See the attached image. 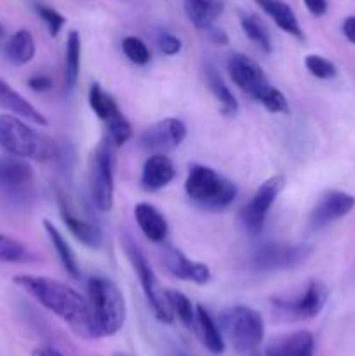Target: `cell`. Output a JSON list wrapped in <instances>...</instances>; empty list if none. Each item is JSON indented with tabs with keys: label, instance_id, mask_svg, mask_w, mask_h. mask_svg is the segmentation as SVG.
<instances>
[{
	"label": "cell",
	"instance_id": "cell-25",
	"mask_svg": "<svg viewBox=\"0 0 355 356\" xmlns=\"http://www.w3.org/2000/svg\"><path fill=\"white\" fill-rule=\"evenodd\" d=\"M80 52H82V42L80 33L77 30H70L66 35L65 47V87L68 92L75 89L80 75Z\"/></svg>",
	"mask_w": 355,
	"mask_h": 356
},
{
	"label": "cell",
	"instance_id": "cell-15",
	"mask_svg": "<svg viewBox=\"0 0 355 356\" xmlns=\"http://www.w3.org/2000/svg\"><path fill=\"white\" fill-rule=\"evenodd\" d=\"M162 259L166 270L178 280L191 282V284L197 285H205L211 282V270L205 264L191 261L190 257H187L181 250L174 249V247H167Z\"/></svg>",
	"mask_w": 355,
	"mask_h": 356
},
{
	"label": "cell",
	"instance_id": "cell-21",
	"mask_svg": "<svg viewBox=\"0 0 355 356\" xmlns=\"http://www.w3.org/2000/svg\"><path fill=\"white\" fill-rule=\"evenodd\" d=\"M134 219L138 222L143 235L153 243H162L166 240L169 226H167L166 218L157 211L152 204L141 202L134 207Z\"/></svg>",
	"mask_w": 355,
	"mask_h": 356
},
{
	"label": "cell",
	"instance_id": "cell-30",
	"mask_svg": "<svg viewBox=\"0 0 355 356\" xmlns=\"http://www.w3.org/2000/svg\"><path fill=\"white\" fill-rule=\"evenodd\" d=\"M240 26H242V31L246 33V37L254 45H258L263 52H271L274 47H271L270 33H268V28L265 26V23L260 17L254 16V14H244L240 17Z\"/></svg>",
	"mask_w": 355,
	"mask_h": 356
},
{
	"label": "cell",
	"instance_id": "cell-4",
	"mask_svg": "<svg viewBox=\"0 0 355 356\" xmlns=\"http://www.w3.org/2000/svg\"><path fill=\"white\" fill-rule=\"evenodd\" d=\"M87 294L101 337L117 334L124 327L127 316L125 299L120 289L108 278L93 277L87 282Z\"/></svg>",
	"mask_w": 355,
	"mask_h": 356
},
{
	"label": "cell",
	"instance_id": "cell-40",
	"mask_svg": "<svg viewBox=\"0 0 355 356\" xmlns=\"http://www.w3.org/2000/svg\"><path fill=\"white\" fill-rule=\"evenodd\" d=\"M31 356H65V355L59 353L58 350H54V348L51 346H40V348H35V350L31 351Z\"/></svg>",
	"mask_w": 355,
	"mask_h": 356
},
{
	"label": "cell",
	"instance_id": "cell-37",
	"mask_svg": "<svg viewBox=\"0 0 355 356\" xmlns=\"http://www.w3.org/2000/svg\"><path fill=\"white\" fill-rule=\"evenodd\" d=\"M28 87L35 92H47L52 89V80L45 75H35L28 80Z\"/></svg>",
	"mask_w": 355,
	"mask_h": 356
},
{
	"label": "cell",
	"instance_id": "cell-36",
	"mask_svg": "<svg viewBox=\"0 0 355 356\" xmlns=\"http://www.w3.org/2000/svg\"><path fill=\"white\" fill-rule=\"evenodd\" d=\"M159 49L166 56H176L180 54L181 49H183V42L180 37L169 33V31H162L159 35Z\"/></svg>",
	"mask_w": 355,
	"mask_h": 356
},
{
	"label": "cell",
	"instance_id": "cell-42",
	"mask_svg": "<svg viewBox=\"0 0 355 356\" xmlns=\"http://www.w3.org/2000/svg\"><path fill=\"white\" fill-rule=\"evenodd\" d=\"M249 356H265L263 353H261V351L260 350H256V351H254V353H251Z\"/></svg>",
	"mask_w": 355,
	"mask_h": 356
},
{
	"label": "cell",
	"instance_id": "cell-44",
	"mask_svg": "<svg viewBox=\"0 0 355 356\" xmlns=\"http://www.w3.org/2000/svg\"><path fill=\"white\" fill-rule=\"evenodd\" d=\"M113 356H129V355H124V353H117V355H113Z\"/></svg>",
	"mask_w": 355,
	"mask_h": 356
},
{
	"label": "cell",
	"instance_id": "cell-13",
	"mask_svg": "<svg viewBox=\"0 0 355 356\" xmlns=\"http://www.w3.org/2000/svg\"><path fill=\"white\" fill-rule=\"evenodd\" d=\"M33 167L19 156H0V195L21 198L30 191L33 183Z\"/></svg>",
	"mask_w": 355,
	"mask_h": 356
},
{
	"label": "cell",
	"instance_id": "cell-10",
	"mask_svg": "<svg viewBox=\"0 0 355 356\" xmlns=\"http://www.w3.org/2000/svg\"><path fill=\"white\" fill-rule=\"evenodd\" d=\"M329 291L326 284L320 280H310L306 284L305 291L292 299H274V306L278 313H282L287 318L294 320H312L320 315V312L326 306Z\"/></svg>",
	"mask_w": 355,
	"mask_h": 356
},
{
	"label": "cell",
	"instance_id": "cell-19",
	"mask_svg": "<svg viewBox=\"0 0 355 356\" xmlns=\"http://www.w3.org/2000/svg\"><path fill=\"white\" fill-rule=\"evenodd\" d=\"M0 108L7 110L9 113L16 115V117L24 118L28 122H33L38 125H47V118L26 99L21 96L17 90H14L9 83L0 80Z\"/></svg>",
	"mask_w": 355,
	"mask_h": 356
},
{
	"label": "cell",
	"instance_id": "cell-20",
	"mask_svg": "<svg viewBox=\"0 0 355 356\" xmlns=\"http://www.w3.org/2000/svg\"><path fill=\"white\" fill-rule=\"evenodd\" d=\"M254 2L258 3V7H260L267 16L271 17V21H274L282 31L289 33L291 37L298 38V40H305V31H303L294 10H292L287 3L282 2V0H254Z\"/></svg>",
	"mask_w": 355,
	"mask_h": 356
},
{
	"label": "cell",
	"instance_id": "cell-26",
	"mask_svg": "<svg viewBox=\"0 0 355 356\" xmlns=\"http://www.w3.org/2000/svg\"><path fill=\"white\" fill-rule=\"evenodd\" d=\"M44 228H45V233H47L49 240H51L52 247H54L56 254H58L59 261H61V264H63V268H65L66 273H68L72 278H79L80 277L79 261H77V256H75V252H73L72 247H70V243L66 242L65 236L59 233V229L56 228L51 221H44Z\"/></svg>",
	"mask_w": 355,
	"mask_h": 356
},
{
	"label": "cell",
	"instance_id": "cell-22",
	"mask_svg": "<svg viewBox=\"0 0 355 356\" xmlns=\"http://www.w3.org/2000/svg\"><path fill=\"white\" fill-rule=\"evenodd\" d=\"M221 10V0H184V13L197 30H211Z\"/></svg>",
	"mask_w": 355,
	"mask_h": 356
},
{
	"label": "cell",
	"instance_id": "cell-5",
	"mask_svg": "<svg viewBox=\"0 0 355 356\" xmlns=\"http://www.w3.org/2000/svg\"><path fill=\"white\" fill-rule=\"evenodd\" d=\"M223 329L239 353L251 355L260 350L265 339L263 316L249 306H233L223 315Z\"/></svg>",
	"mask_w": 355,
	"mask_h": 356
},
{
	"label": "cell",
	"instance_id": "cell-17",
	"mask_svg": "<svg viewBox=\"0 0 355 356\" xmlns=\"http://www.w3.org/2000/svg\"><path fill=\"white\" fill-rule=\"evenodd\" d=\"M315 339L308 330H296L271 339L261 351L265 356H313Z\"/></svg>",
	"mask_w": 355,
	"mask_h": 356
},
{
	"label": "cell",
	"instance_id": "cell-18",
	"mask_svg": "<svg viewBox=\"0 0 355 356\" xmlns=\"http://www.w3.org/2000/svg\"><path fill=\"white\" fill-rule=\"evenodd\" d=\"M176 177L173 160L164 153H153L143 165L141 188L145 191H159L166 188Z\"/></svg>",
	"mask_w": 355,
	"mask_h": 356
},
{
	"label": "cell",
	"instance_id": "cell-12",
	"mask_svg": "<svg viewBox=\"0 0 355 356\" xmlns=\"http://www.w3.org/2000/svg\"><path fill=\"white\" fill-rule=\"evenodd\" d=\"M226 70H228L232 82L242 92L249 94L253 99H256L258 94L268 86V76L265 70L253 58L246 54L233 52L228 58V63H226Z\"/></svg>",
	"mask_w": 355,
	"mask_h": 356
},
{
	"label": "cell",
	"instance_id": "cell-16",
	"mask_svg": "<svg viewBox=\"0 0 355 356\" xmlns=\"http://www.w3.org/2000/svg\"><path fill=\"white\" fill-rule=\"evenodd\" d=\"M58 205H59V214H61L63 222L68 228V232L79 240L80 243H84L89 249H100L103 245V233L93 222L86 221V219L79 218L75 212L70 207L68 200H66L65 195L61 193V190L58 191Z\"/></svg>",
	"mask_w": 355,
	"mask_h": 356
},
{
	"label": "cell",
	"instance_id": "cell-33",
	"mask_svg": "<svg viewBox=\"0 0 355 356\" xmlns=\"http://www.w3.org/2000/svg\"><path fill=\"white\" fill-rule=\"evenodd\" d=\"M256 101L263 104L265 110L270 111V113H287L289 111V103L282 90H278L277 87H271L270 83L258 94Z\"/></svg>",
	"mask_w": 355,
	"mask_h": 356
},
{
	"label": "cell",
	"instance_id": "cell-43",
	"mask_svg": "<svg viewBox=\"0 0 355 356\" xmlns=\"http://www.w3.org/2000/svg\"><path fill=\"white\" fill-rule=\"evenodd\" d=\"M3 35V28H2V24H0V37H2Z\"/></svg>",
	"mask_w": 355,
	"mask_h": 356
},
{
	"label": "cell",
	"instance_id": "cell-28",
	"mask_svg": "<svg viewBox=\"0 0 355 356\" xmlns=\"http://www.w3.org/2000/svg\"><path fill=\"white\" fill-rule=\"evenodd\" d=\"M89 104L90 110H93L94 113L97 115V118H101L104 124H108V122H111L113 118L122 115L117 101H115L97 82H93L89 87Z\"/></svg>",
	"mask_w": 355,
	"mask_h": 356
},
{
	"label": "cell",
	"instance_id": "cell-34",
	"mask_svg": "<svg viewBox=\"0 0 355 356\" xmlns=\"http://www.w3.org/2000/svg\"><path fill=\"white\" fill-rule=\"evenodd\" d=\"M305 66L315 79L331 80L338 75V68L333 61L317 54H308L305 58Z\"/></svg>",
	"mask_w": 355,
	"mask_h": 356
},
{
	"label": "cell",
	"instance_id": "cell-39",
	"mask_svg": "<svg viewBox=\"0 0 355 356\" xmlns=\"http://www.w3.org/2000/svg\"><path fill=\"white\" fill-rule=\"evenodd\" d=\"M341 30H343L345 38L352 44H355V16H348L347 19L341 24Z\"/></svg>",
	"mask_w": 355,
	"mask_h": 356
},
{
	"label": "cell",
	"instance_id": "cell-41",
	"mask_svg": "<svg viewBox=\"0 0 355 356\" xmlns=\"http://www.w3.org/2000/svg\"><path fill=\"white\" fill-rule=\"evenodd\" d=\"M211 40L214 42V44L225 45L226 42H228V37H226V33L223 30H212L211 31Z\"/></svg>",
	"mask_w": 355,
	"mask_h": 356
},
{
	"label": "cell",
	"instance_id": "cell-27",
	"mask_svg": "<svg viewBox=\"0 0 355 356\" xmlns=\"http://www.w3.org/2000/svg\"><path fill=\"white\" fill-rule=\"evenodd\" d=\"M6 56L13 65H28L35 58V38L28 30H17L6 45Z\"/></svg>",
	"mask_w": 355,
	"mask_h": 356
},
{
	"label": "cell",
	"instance_id": "cell-2",
	"mask_svg": "<svg viewBox=\"0 0 355 356\" xmlns=\"http://www.w3.org/2000/svg\"><path fill=\"white\" fill-rule=\"evenodd\" d=\"M0 148L9 155L35 162H49L58 156V146L51 138L13 113H0Z\"/></svg>",
	"mask_w": 355,
	"mask_h": 356
},
{
	"label": "cell",
	"instance_id": "cell-14",
	"mask_svg": "<svg viewBox=\"0 0 355 356\" xmlns=\"http://www.w3.org/2000/svg\"><path fill=\"white\" fill-rule=\"evenodd\" d=\"M355 209V197L350 193H345L340 190H331L320 197L315 207L310 212V228L322 229L329 226L331 222L340 221L345 216L350 214Z\"/></svg>",
	"mask_w": 355,
	"mask_h": 356
},
{
	"label": "cell",
	"instance_id": "cell-35",
	"mask_svg": "<svg viewBox=\"0 0 355 356\" xmlns=\"http://www.w3.org/2000/svg\"><path fill=\"white\" fill-rule=\"evenodd\" d=\"M35 9H37V14L45 23V26H47L49 35H51V37H58L59 31H61L63 26L66 24V17L63 16L61 13H58L56 9H52V7L44 6V3H37Z\"/></svg>",
	"mask_w": 355,
	"mask_h": 356
},
{
	"label": "cell",
	"instance_id": "cell-24",
	"mask_svg": "<svg viewBox=\"0 0 355 356\" xmlns=\"http://www.w3.org/2000/svg\"><path fill=\"white\" fill-rule=\"evenodd\" d=\"M205 82H207V87L212 92V96H214V99L221 106L223 115L232 117V115H235L239 111V101L233 96L230 87L226 86L225 80L221 79V75H219L214 66L207 65V68H205Z\"/></svg>",
	"mask_w": 355,
	"mask_h": 356
},
{
	"label": "cell",
	"instance_id": "cell-1",
	"mask_svg": "<svg viewBox=\"0 0 355 356\" xmlns=\"http://www.w3.org/2000/svg\"><path fill=\"white\" fill-rule=\"evenodd\" d=\"M13 282L26 294H30L38 305L59 316L79 337L101 339L100 327L89 299L84 298L75 289L52 278L33 277V275H17Z\"/></svg>",
	"mask_w": 355,
	"mask_h": 356
},
{
	"label": "cell",
	"instance_id": "cell-3",
	"mask_svg": "<svg viewBox=\"0 0 355 356\" xmlns=\"http://www.w3.org/2000/svg\"><path fill=\"white\" fill-rule=\"evenodd\" d=\"M184 191L200 207L207 211H223L237 198V186L211 167L194 163L184 181Z\"/></svg>",
	"mask_w": 355,
	"mask_h": 356
},
{
	"label": "cell",
	"instance_id": "cell-8",
	"mask_svg": "<svg viewBox=\"0 0 355 356\" xmlns=\"http://www.w3.org/2000/svg\"><path fill=\"white\" fill-rule=\"evenodd\" d=\"M285 186L284 176H271L256 190L249 204L240 211V222L249 235H260L267 222L271 205Z\"/></svg>",
	"mask_w": 355,
	"mask_h": 356
},
{
	"label": "cell",
	"instance_id": "cell-31",
	"mask_svg": "<svg viewBox=\"0 0 355 356\" xmlns=\"http://www.w3.org/2000/svg\"><path fill=\"white\" fill-rule=\"evenodd\" d=\"M122 51H124L125 58L131 63L138 66H146L152 61V52L146 47L145 42L141 38L134 37V35H129L122 40Z\"/></svg>",
	"mask_w": 355,
	"mask_h": 356
},
{
	"label": "cell",
	"instance_id": "cell-9",
	"mask_svg": "<svg viewBox=\"0 0 355 356\" xmlns=\"http://www.w3.org/2000/svg\"><path fill=\"white\" fill-rule=\"evenodd\" d=\"M313 254L310 245H289V243H267L260 247L253 256V266L256 271L291 270L305 263Z\"/></svg>",
	"mask_w": 355,
	"mask_h": 356
},
{
	"label": "cell",
	"instance_id": "cell-7",
	"mask_svg": "<svg viewBox=\"0 0 355 356\" xmlns=\"http://www.w3.org/2000/svg\"><path fill=\"white\" fill-rule=\"evenodd\" d=\"M115 146L104 138L90 159V195L97 211H110L115 202Z\"/></svg>",
	"mask_w": 355,
	"mask_h": 356
},
{
	"label": "cell",
	"instance_id": "cell-29",
	"mask_svg": "<svg viewBox=\"0 0 355 356\" xmlns=\"http://www.w3.org/2000/svg\"><path fill=\"white\" fill-rule=\"evenodd\" d=\"M166 294L174 318L180 320L188 330L197 332V308H194L190 299L183 292L173 291V289H166Z\"/></svg>",
	"mask_w": 355,
	"mask_h": 356
},
{
	"label": "cell",
	"instance_id": "cell-11",
	"mask_svg": "<svg viewBox=\"0 0 355 356\" xmlns=\"http://www.w3.org/2000/svg\"><path fill=\"white\" fill-rule=\"evenodd\" d=\"M188 129L180 118H164L139 134L138 145L143 152L166 153L180 148L181 143L187 139Z\"/></svg>",
	"mask_w": 355,
	"mask_h": 356
},
{
	"label": "cell",
	"instance_id": "cell-32",
	"mask_svg": "<svg viewBox=\"0 0 355 356\" xmlns=\"http://www.w3.org/2000/svg\"><path fill=\"white\" fill-rule=\"evenodd\" d=\"M28 257L30 254L23 243L0 233V263H23Z\"/></svg>",
	"mask_w": 355,
	"mask_h": 356
},
{
	"label": "cell",
	"instance_id": "cell-6",
	"mask_svg": "<svg viewBox=\"0 0 355 356\" xmlns=\"http://www.w3.org/2000/svg\"><path fill=\"white\" fill-rule=\"evenodd\" d=\"M124 250L129 257V263H131L132 270L136 271L139 278V284H141L143 292H145V298L148 301V306L152 308L153 315L159 322L171 323L174 322V315L171 312L169 301H167L166 289L160 285V282L157 280L155 273H153V268L150 266L148 259L145 257L143 250L139 249L138 243L131 238L124 240Z\"/></svg>",
	"mask_w": 355,
	"mask_h": 356
},
{
	"label": "cell",
	"instance_id": "cell-23",
	"mask_svg": "<svg viewBox=\"0 0 355 356\" xmlns=\"http://www.w3.org/2000/svg\"><path fill=\"white\" fill-rule=\"evenodd\" d=\"M197 334L212 355H221L225 351V339H223L221 330L211 313L202 305L197 306Z\"/></svg>",
	"mask_w": 355,
	"mask_h": 356
},
{
	"label": "cell",
	"instance_id": "cell-38",
	"mask_svg": "<svg viewBox=\"0 0 355 356\" xmlns=\"http://www.w3.org/2000/svg\"><path fill=\"white\" fill-rule=\"evenodd\" d=\"M310 14L320 17L327 13V0H303Z\"/></svg>",
	"mask_w": 355,
	"mask_h": 356
}]
</instances>
